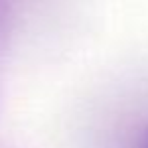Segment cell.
I'll return each instance as SVG.
<instances>
[{"mask_svg": "<svg viewBox=\"0 0 148 148\" xmlns=\"http://www.w3.org/2000/svg\"><path fill=\"white\" fill-rule=\"evenodd\" d=\"M138 148H148V126H146V130L142 132V136L138 140Z\"/></svg>", "mask_w": 148, "mask_h": 148, "instance_id": "6da1fadb", "label": "cell"}]
</instances>
